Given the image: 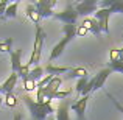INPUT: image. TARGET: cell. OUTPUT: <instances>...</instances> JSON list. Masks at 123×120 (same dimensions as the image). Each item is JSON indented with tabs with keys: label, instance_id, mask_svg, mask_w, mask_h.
Listing matches in <instances>:
<instances>
[{
	"label": "cell",
	"instance_id": "cell-1",
	"mask_svg": "<svg viewBox=\"0 0 123 120\" xmlns=\"http://www.w3.org/2000/svg\"><path fill=\"white\" fill-rule=\"evenodd\" d=\"M24 101H25V105H27V108H28V111H30L33 120H47L48 115H51L55 112V108L51 106V101L37 103L36 100H33L30 95H25Z\"/></svg>",
	"mask_w": 123,
	"mask_h": 120
},
{
	"label": "cell",
	"instance_id": "cell-2",
	"mask_svg": "<svg viewBox=\"0 0 123 120\" xmlns=\"http://www.w3.org/2000/svg\"><path fill=\"white\" fill-rule=\"evenodd\" d=\"M44 41H45V31L41 25H36V34H34V47L31 51V56L28 59L27 66L30 67H37L41 63V56H42V48H44Z\"/></svg>",
	"mask_w": 123,
	"mask_h": 120
},
{
	"label": "cell",
	"instance_id": "cell-3",
	"mask_svg": "<svg viewBox=\"0 0 123 120\" xmlns=\"http://www.w3.org/2000/svg\"><path fill=\"white\" fill-rule=\"evenodd\" d=\"M56 20L64 22V25H76L78 20V13L75 11V6L73 5H67V8L61 13H55L53 16Z\"/></svg>",
	"mask_w": 123,
	"mask_h": 120
},
{
	"label": "cell",
	"instance_id": "cell-4",
	"mask_svg": "<svg viewBox=\"0 0 123 120\" xmlns=\"http://www.w3.org/2000/svg\"><path fill=\"white\" fill-rule=\"evenodd\" d=\"M75 11L78 13V16H83L84 19L89 14H95V11L98 9V2L97 0H84V2L73 3Z\"/></svg>",
	"mask_w": 123,
	"mask_h": 120
},
{
	"label": "cell",
	"instance_id": "cell-5",
	"mask_svg": "<svg viewBox=\"0 0 123 120\" xmlns=\"http://www.w3.org/2000/svg\"><path fill=\"white\" fill-rule=\"evenodd\" d=\"M112 11L109 8H98L95 11V20L98 22L100 28H101V33L109 34V17H111Z\"/></svg>",
	"mask_w": 123,
	"mask_h": 120
},
{
	"label": "cell",
	"instance_id": "cell-6",
	"mask_svg": "<svg viewBox=\"0 0 123 120\" xmlns=\"http://www.w3.org/2000/svg\"><path fill=\"white\" fill-rule=\"evenodd\" d=\"M33 5L36 6V9L39 11V14H41L42 19H44V17H53V16H55L53 8H55V5H56L55 0H39V2L33 3Z\"/></svg>",
	"mask_w": 123,
	"mask_h": 120
},
{
	"label": "cell",
	"instance_id": "cell-7",
	"mask_svg": "<svg viewBox=\"0 0 123 120\" xmlns=\"http://www.w3.org/2000/svg\"><path fill=\"white\" fill-rule=\"evenodd\" d=\"M112 73V70L109 69V67H106V69H103V70H100L98 73H97L93 78H90V81H92V84H93V90H98V89H101L103 86H105V83H106V80L109 78V75Z\"/></svg>",
	"mask_w": 123,
	"mask_h": 120
},
{
	"label": "cell",
	"instance_id": "cell-8",
	"mask_svg": "<svg viewBox=\"0 0 123 120\" xmlns=\"http://www.w3.org/2000/svg\"><path fill=\"white\" fill-rule=\"evenodd\" d=\"M89 98H90V95L81 97L80 100H76L75 103H72V105H70L72 111H75L76 115H78V120H84V112H86V108H87V101H89Z\"/></svg>",
	"mask_w": 123,
	"mask_h": 120
},
{
	"label": "cell",
	"instance_id": "cell-9",
	"mask_svg": "<svg viewBox=\"0 0 123 120\" xmlns=\"http://www.w3.org/2000/svg\"><path fill=\"white\" fill-rule=\"evenodd\" d=\"M69 42H70L69 38H64V39H61L53 48H51V53H50V58H48V61H50V63H53L55 59H58V58H59L61 55L64 53V50H66V47L69 45Z\"/></svg>",
	"mask_w": 123,
	"mask_h": 120
},
{
	"label": "cell",
	"instance_id": "cell-10",
	"mask_svg": "<svg viewBox=\"0 0 123 120\" xmlns=\"http://www.w3.org/2000/svg\"><path fill=\"white\" fill-rule=\"evenodd\" d=\"M98 8H109L114 13H122L123 14V0H101L98 3Z\"/></svg>",
	"mask_w": 123,
	"mask_h": 120
},
{
	"label": "cell",
	"instance_id": "cell-11",
	"mask_svg": "<svg viewBox=\"0 0 123 120\" xmlns=\"http://www.w3.org/2000/svg\"><path fill=\"white\" fill-rule=\"evenodd\" d=\"M9 58H11V70L12 73H19L22 69V50H12L9 53Z\"/></svg>",
	"mask_w": 123,
	"mask_h": 120
},
{
	"label": "cell",
	"instance_id": "cell-12",
	"mask_svg": "<svg viewBox=\"0 0 123 120\" xmlns=\"http://www.w3.org/2000/svg\"><path fill=\"white\" fill-rule=\"evenodd\" d=\"M17 80H19V75L11 72V75L2 83V92L3 94H11L12 89L16 87V84H17Z\"/></svg>",
	"mask_w": 123,
	"mask_h": 120
},
{
	"label": "cell",
	"instance_id": "cell-13",
	"mask_svg": "<svg viewBox=\"0 0 123 120\" xmlns=\"http://www.w3.org/2000/svg\"><path fill=\"white\" fill-rule=\"evenodd\" d=\"M81 25L86 28L87 31H90L92 34H95V36H100V33H101V28H100L98 22H97L93 17H86V19L83 20Z\"/></svg>",
	"mask_w": 123,
	"mask_h": 120
},
{
	"label": "cell",
	"instance_id": "cell-14",
	"mask_svg": "<svg viewBox=\"0 0 123 120\" xmlns=\"http://www.w3.org/2000/svg\"><path fill=\"white\" fill-rule=\"evenodd\" d=\"M69 101H66V100H62V101L59 103V106L56 108V120H70V115H69Z\"/></svg>",
	"mask_w": 123,
	"mask_h": 120
},
{
	"label": "cell",
	"instance_id": "cell-15",
	"mask_svg": "<svg viewBox=\"0 0 123 120\" xmlns=\"http://www.w3.org/2000/svg\"><path fill=\"white\" fill-rule=\"evenodd\" d=\"M44 70L47 72V75L59 76V75H64V73H69L72 70V67H58V66H53V64H47L44 67Z\"/></svg>",
	"mask_w": 123,
	"mask_h": 120
},
{
	"label": "cell",
	"instance_id": "cell-16",
	"mask_svg": "<svg viewBox=\"0 0 123 120\" xmlns=\"http://www.w3.org/2000/svg\"><path fill=\"white\" fill-rule=\"evenodd\" d=\"M25 14H27V17L30 19L34 25H39V22H41L42 17H41L39 11L36 9V6H34V5H28L27 8H25Z\"/></svg>",
	"mask_w": 123,
	"mask_h": 120
},
{
	"label": "cell",
	"instance_id": "cell-17",
	"mask_svg": "<svg viewBox=\"0 0 123 120\" xmlns=\"http://www.w3.org/2000/svg\"><path fill=\"white\" fill-rule=\"evenodd\" d=\"M17 9H19V3L17 2H14V3H9L8 5V8H6V11H5V14L2 16V20H8V19H14L16 16H17Z\"/></svg>",
	"mask_w": 123,
	"mask_h": 120
},
{
	"label": "cell",
	"instance_id": "cell-18",
	"mask_svg": "<svg viewBox=\"0 0 123 120\" xmlns=\"http://www.w3.org/2000/svg\"><path fill=\"white\" fill-rule=\"evenodd\" d=\"M84 76H89V73H87V70L84 69V67H73V69L67 73V78L80 80V78H84Z\"/></svg>",
	"mask_w": 123,
	"mask_h": 120
},
{
	"label": "cell",
	"instance_id": "cell-19",
	"mask_svg": "<svg viewBox=\"0 0 123 120\" xmlns=\"http://www.w3.org/2000/svg\"><path fill=\"white\" fill-rule=\"evenodd\" d=\"M44 67H41V66H37V67H33V69L30 70V78L33 80V81H36V83H39V81L44 78Z\"/></svg>",
	"mask_w": 123,
	"mask_h": 120
},
{
	"label": "cell",
	"instance_id": "cell-20",
	"mask_svg": "<svg viewBox=\"0 0 123 120\" xmlns=\"http://www.w3.org/2000/svg\"><path fill=\"white\" fill-rule=\"evenodd\" d=\"M62 33L64 38H69L70 41L76 36V25H64L62 27Z\"/></svg>",
	"mask_w": 123,
	"mask_h": 120
},
{
	"label": "cell",
	"instance_id": "cell-21",
	"mask_svg": "<svg viewBox=\"0 0 123 120\" xmlns=\"http://www.w3.org/2000/svg\"><path fill=\"white\" fill-rule=\"evenodd\" d=\"M11 45H12V38H8V39L0 42V53H11Z\"/></svg>",
	"mask_w": 123,
	"mask_h": 120
},
{
	"label": "cell",
	"instance_id": "cell-22",
	"mask_svg": "<svg viewBox=\"0 0 123 120\" xmlns=\"http://www.w3.org/2000/svg\"><path fill=\"white\" fill-rule=\"evenodd\" d=\"M89 76H84V78H80L78 81H76V86H75V90L78 94H83V90L86 89V86H87V83H89Z\"/></svg>",
	"mask_w": 123,
	"mask_h": 120
},
{
	"label": "cell",
	"instance_id": "cell-23",
	"mask_svg": "<svg viewBox=\"0 0 123 120\" xmlns=\"http://www.w3.org/2000/svg\"><path fill=\"white\" fill-rule=\"evenodd\" d=\"M36 81H33L30 78V76H27V78H24V89L27 90V92H33L34 89H37L36 87Z\"/></svg>",
	"mask_w": 123,
	"mask_h": 120
},
{
	"label": "cell",
	"instance_id": "cell-24",
	"mask_svg": "<svg viewBox=\"0 0 123 120\" xmlns=\"http://www.w3.org/2000/svg\"><path fill=\"white\" fill-rule=\"evenodd\" d=\"M5 105L8 106V108H16V105H17V98H16L14 94H5Z\"/></svg>",
	"mask_w": 123,
	"mask_h": 120
},
{
	"label": "cell",
	"instance_id": "cell-25",
	"mask_svg": "<svg viewBox=\"0 0 123 120\" xmlns=\"http://www.w3.org/2000/svg\"><path fill=\"white\" fill-rule=\"evenodd\" d=\"M109 69L112 72H118V73H123V61L118 59V61H114V63H109Z\"/></svg>",
	"mask_w": 123,
	"mask_h": 120
},
{
	"label": "cell",
	"instance_id": "cell-26",
	"mask_svg": "<svg viewBox=\"0 0 123 120\" xmlns=\"http://www.w3.org/2000/svg\"><path fill=\"white\" fill-rule=\"evenodd\" d=\"M70 94H72V89H67V90H58L56 94H55L53 95V100H66L67 97L70 95Z\"/></svg>",
	"mask_w": 123,
	"mask_h": 120
},
{
	"label": "cell",
	"instance_id": "cell-27",
	"mask_svg": "<svg viewBox=\"0 0 123 120\" xmlns=\"http://www.w3.org/2000/svg\"><path fill=\"white\" fill-rule=\"evenodd\" d=\"M120 59V48H111L109 50V63Z\"/></svg>",
	"mask_w": 123,
	"mask_h": 120
},
{
	"label": "cell",
	"instance_id": "cell-28",
	"mask_svg": "<svg viewBox=\"0 0 123 120\" xmlns=\"http://www.w3.org/2000/svg\"><path fill=\"white\" fill-rule=\"evenodd\" d=\"M53 78H55V76H51V75L44 76V78H42V80L39 81V83L36 84V87H37V89H44V87H47V86H48V83H50V81L53 80Z\"/></svg>",
	"mask_w": 123,
	"mask_h": 120
},
{
	"label": "cell",
	"instance_id": "cell-29",
	"mask_svg": "<svg viewBox=\"0 0 123 120\" xmlns=\"http://www.w3.org/2000/svg\"><path fill=\"white\" fill-rule=\"evenodd\" d=\"M87 33H89V31H87L83 25H78V27H76V36H78V38H84Z\"/></svg>",
	"mask_w": 123,
	"mask_h": 120
},
{
	"label": "cell",
	"instance_id": "cell-30",
	"mask_svg": "<svg viewBox=\"0 0 123 120\" xmlns=\"http://www.w3.org/2000/svg\"><path fill=\"white\" fill-rule=\"evenodd\" d=\"M106 95H108V97H109V98H111V100H112V103H114V105H115V108H117V109H118V111H120V112H122V114H123V106H122V105H120V103H118V101H117V100H115V98H114V97H112V95H111V94H109V92H106Z\"/></svg>",
	"mask_w": 123,
	"mask_h": 120
},
{
	"label": "cell",
	"instance_id": "cell-31",
	"mask_svg": "<svg viewBox=\"0 0 123 120\" xmlns=\"http://www.w3.org/2000/svg\"><path fill=\"white\" fill-rule=\"evenodd\" d=\"M8 5H9V2H6V0H2V2H0V17L5 14V11H6V8H8Z\"/></svg>",
	"mask_w": 123,
	"mask_h": 120
},
{
	"label": "cell",
	"instance_id": "cell-32",
	"mask_svg": "<svg viewBox=\"0 0 123 120\" xmlns=\"http://www.w3.org/2000/svg\"><path fill=\"white\" fill-rule=\"evenodd\" d=\"M12 120H22V114H16V115H14V119H12Z\"/></svg>",
	"mask_w": 123,
	"mask_h": 120
},
{
	"label": "cell",
	"instance_id": "cell-33",
	"mask_svg": "<svg viewBox=\"0 0 123 120\" xmlns=\"http://www.w3.org/2000/svg\"><path fill=\"white\" fill-rule=\"evenodd\" d=\"M120 59L123 61V48H120Z\"/></svg>",
	"mask_w": 123,
	"mask_h": 120
},
{
	"label": "cell",
	"instance_id": "cell-34",
	"mask_svg": "<svg viewBox=\"0 0 123 120\" xmlns=\"http://www.w3.org/2000/svg\"><path fill=\"white\" fill-rule=\"evenodd\" d=\"M47 120H56V119H55L53 115H48V117H47Z\"/></svg>",
	"mask_w": 123,
	"mask_h": 120
},
{
	"label": "cell",
	"instance_id": "cell-35",
	"mask_svg": "<svg viewBox=\"0 0 123 120\" xmlns=\"http://www.w3.org/2000/svg\"><path fill=\"white\" fill-rule=\"evenodd\" d=\"M2 105H3V98H0V108H2Z\"/></svg>",
	"mask_w": 123,
	"mask_h": 120
},
{
	"label": "cell",
	"instance_id": "cell-36",
	"mask_svg": "<svg viewBox=\"0 0 123 120\" xmlns=\"http://www.w3.org/2000/svg\"><path fill=\"white\" fill-rule=\"evenodd\" d=\"M0 92H2V84H0Z\"/></svg>",
	"mask_w": 123,
	"mask_h": 120
}]
</instances>
